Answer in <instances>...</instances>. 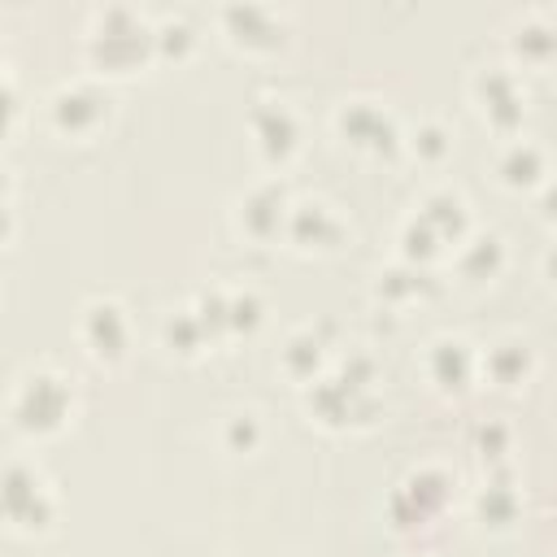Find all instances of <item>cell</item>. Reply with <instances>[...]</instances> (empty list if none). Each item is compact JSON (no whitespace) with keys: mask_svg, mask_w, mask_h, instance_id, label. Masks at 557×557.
Here are the masks:
<instances>
[{"mask_svg":"<svg viewBox=\"0 0 557 557\" xmlns=\"http://www.w3.org/2000/svg\"><path fill=\"white\" fill-rule=\"evenodd\" d=\"M248 131H252V144L265 161L283 165L296 148H300V117L287 100H274V96H261L252 109H248Z\"/></svg>","mask_w":557,"mask_h":557,"instance_id":"obj_8","label":"cell"},{"mask_svg":"<svg viewBox=\"0 0 557 557\" xmlns=\"http://www.w3.org/2000/svg\"><path fill=\"white\" fill-rule=\"evenodd\" d=\"M479 366H483V374H492L496 383H522L527 379V370H531V352H527V344H518V339H505V344H492L483 357H479Z\"/></svg>","mask_w":557,"mask_h":557,"instance_id":"obj_19","label":"cell"},{"mask_svg":"<svg viewBox=\"0 0 557 557\" xmlns=\"http://www.w3.org/2000/svg\"><path fill=\"white\" fill-rule=\"evenodd\" d=\"M496 178L505 187H540L548 178V157L535 139H522L513 135L500 152H496Z\"/></svg>","mask_w":557,"mask_h":557,"instance_id":"obj_14","label":"cell"},{"mask_svg":"<svg viewBox=\"0 0 557 557\" xmlns=\"http://www.w3.org/2000/svg\"><path fill=\"white\" fill-rule=\"evenodd\" d=\"M418 218H422L444 244H448V239L461 244V239H466V226H470V222H466V200H461L457 191H448V187L431 191V196L418 205Z\"/></svg>","mask_w":557,"mask_h":557,"instance_id":"obj_16","label":"cell"},{"mask_svg":"<svg viewBox=\"0 0 557 557\" xmlns=\"http://www.w3.org/2000/svg\"><path fill=\"white\" fill-rule=\"evenodd\" d=\"M457 265H461V274H470V278H492V274L505 265V244H500V235H466V239H461V252H457Z\"/></svg>","mask_w":557,"mask_h":557,"instance_id":"obj_18","label":"cell"},{"mask_svg":"<svg viewBox=\"0 0 557 557\" xmlns=\"http://www.w3.org/2000/svg\"><path fill=\"white\" fill-rule=\"evenodd\" d=\"M470 91H474L479 109L487 113V122H492V126H500V131H513V126L522 122V113H527V104H522V87H518V74H513L509 65H483V70L474 74Z\"/></svg>","mask_w":557,"mask_h":557,"instance_id":"obj_11","label":"cell"},{"mask_svg":"<svg viewBox=\"0 0 557 557\" xmlns=\"http://www.w3.org/2000/svg\"><path fill=\"white\" fill-rule=\"evenodd\" d=\"M535 205H540V213H544L548 222H557V174H548V178L540 183V196H535Z\"/></svg>","mask_w":557,"mask_h":557,"instance_id":"obj_30","label":"cell"},{"mask_svg":"<svg viewBox=\"0 0 557 557\" xmlns=\"http://www.w3.org/2000/svg\"><path fill=\"white\" fill-rule=\"evenodd\" d=\"M453 496V479L440 470V466H418L392 496V518L400 527H413V522H426L431 513H440Z\"/></svg>","mask_w":557,"mask_h":557,"instance_id":"obj_10","label":"cell"},{"mask_svg":"<svg viewBox=\"0 0 557 557\" xmlns=\"http://www.w3.org/2000/svg\"><path fill=\"white\" fill-rule=\"evenodd\" d=\"M544 270H548V278L557 283V248H548V252H544Z\"/></svg>","mask_w":557,"mask_h":557,"instance_id":"obj_31","label":"cell"},{"mask_svg":"<svg viewBox=\"0 0 557 557\" xmlns=\"http://www.w3.org/2000/svg\"><path fill=\"white\" fill-rule=\"evenodd\" d=\"M374 361L370 357H348L335 374H322L309 383V413L322 426H348V422H370V413L379 409L374 392Z\"/></svg>","mask_w":557,"mask_h":557,"instance_id":"obj_3","label":"cell"},{"mask_svg":"<svg viewBox=\"0 0 557 557\" xmlns=\"http://www.w3.org/2000/svg\"><path fill=\"white\" fill-rule=\"evenodd\" d=\"M0 496H4V518L17 531H44L57 518V492L30 461L4 466V492Z\"/></svg>","mask_w":557,"mask_h":557,"instance_id":"obj_4","label":"cell"},{"mask_svg":"<svg viewBox=\"0 0 557 557\" xmlns=\"http://www.w3.org/2000/svg\"><path fill=\"white\" fill-rule=\"evenodd\" d=\"M335 126H339V135L352 148H366V152H392V148H400L396 117L379 100H366V96L344 100L339 113H335Z\"/></svg>","mask_w":557,"mask_h":557,"instance_id":"obj_9","label":"cell"},{"mask_svg":"<svg viewBox=\"0 0 557 557\" xmlns=\"http://www.w3.org/2000/svg\"><path fill=\"white\" fill-rule=\"evenodd\" d=\"M222 35L244 52H274L287 39V17L270 4H222Z\"/></svg>","mask_w":557,"mask_h":557,"instance_id":"obj_7","label":"cell"},{"mask_svg":"<svg viewBox=\"0 0 557 557\" xmlns=\"http://www.w3.org/2000/svg\"><path fill=\"white\" fill-rule=\"evenodd\" d=\"M505 444H509V431H505V426H496V422L479 426V448H483V457H500Z\"/></svg>","mask_w":557,"mask_h":557,"instance_id":"obj_29","label":"cell"},{"mask_svg":"<svg viewBox=\"0 0 557 557\" xmlns=\"http://www.w3.org/2000/svg\"><path fill=\"white\" fill-rule=\"evenodd\" d=\"M409 148L422 157V161H440L448 152V131L440 122H422L409 131Z\"/></svg>","mask_w":557,"mask_h":557,"instance_id":"obj_26","label":"cell"},{"mask_svg":"<svg viewBox=\"0 0 557 557\" xmlns=\"http://www.w3.org/2000/svg\"><path fill=\"white\" fill-rule=\"evenodd\" d=\"M109 91L91 78H70L48 96V117L57 122V131L65 135H91L104 117H109Z\"/></svg>","mask_w":557,"mask_h":557,"instance_id":"obj_5","label":"cell"},{"mask_svg":"<svg viewBox=\"0 0 557 557\" xmlns=\"http://www.w3.org/2000/svg\"><path fill=\"white\" fill-rule=\"evenodd\" d=\"M191 44H196V35H191V22L187 17H161L157 22V52L183 57Z\"/></svg>","mask_w":557,"mask_h":557,"instance_id":"obj_25","label":"cell"},{"mask_svg":"<svg viewBox=\"0 0 557 557\" xmlns=\"http://www.w3.org/2000/svg\"><path fill=\"white\" fill-rule=\"evenodd\" d=\"M287 239L300 248H335L344 239V222L322 200H300L287 213Z\"/></svg>","mask_w":557,"mask_h":557,"instance_id":"obj_13","label":"cell"},{"mask_svg":"<svg viewBox=\"0 0 557 557\" xmlns=\"http://www.w3.org/2000/svg\"><path fill=\"white\" fill-rule=\"evenodd\" d=\"M161 335H165V344H170L174 352H183V357L200 352V344L209 339V335H205V326H200V318H196V309H174V313L165 318Z\"/></svg>","mask_w":557,"mask_h":557,"instance_id":"obj_22","label":"cell"},{"mask_svg":"<svg viewBox=\"0 0 557 557\" xmlns=\"http://www.w3.org/2000/svg\"><path fill=\"white\" fill-rule=\"evenodd\" d=\"M261 313H265V300L252 287L231 292V331H252L261 322Z\"/></svg>","mask_w":557,"mask_h":557,"instance_id":"obj_27","label":"cell"},{"mask_svg":"<svg viewBox=\"0 0 557 557\" xmlns=\"http://www.w3.org/2000/svg\"><path fill=\"white\" fill-rule=\"evenodd\" d=\"M74 413V379L52 366L26 370L9 396V422L22 435H57Z\"/></svg>","mask_w":557,"mask_h":557,"instance_id":"obj_2","label":"cell"},{"mask_svg":"<svg viewBox=\"0 0 557 557\" xmlns=\"http://www.w3.org/2000/svg\"><path fill=\"white\" fill-rule=\"evenodd\" d=\"M509 48H513L518 61L544 65V61L557 57V26H553L548 17H540V13H531V17H522V22L509 30Z\"/></svg>","mask_w":557,"mask_h":557,"instance_id":"obj_17","label":"cell"},{"mask_svg":"<svg viewBox=\"0 0 557 557\" xmlns=\"http://www.w3.org/2000/svg\"><path fill=\"white\" fill-rule=\"evenodd\" d=\"M474 370H479V357H474V348L466 344V339H453V335H444V339H435L431 344V352H426V374L440 383V387H466L470 379H474Z\"/></svg>","mask_w":557,"mask_h":557,"instance_id":"obj_15","label":"cell"},{"mask_svg":"<svg viewBox=\"0 0 557 557\" xmlns=\"http://www.w3.org/2000/svg\"><path fill=\"white\" fill-rule=\"evenodd\" d=\"M287 213H292V205H287L283 183H257L239 200V226L252 239H270L278 231H287Z\"/></svg>","mask_w":557,"mask_h":557,"instance_id":"obj_12","label":"cell"},{"mask_svg":"<svg viewBox=\"0 0 557 557\" xmlns=\"http://www.w3.org/2000/svg\"><path fill=\"white\" fill-rule=\"evenodd\" d=\"M257 440H261V426H257V418H252V413H235V418L226 422V444H231L235 453L257 448Z\"/></svg>","mask_w":557,"mask_h":557,"instance_id":"obj_28","label":"cell"},{"mask_svg":"<svg viewBox=\"0 0 557 557\" xmlns=\"http://www.w3.org/2000/svg\"><path fill=\"white\" fill-rule=\"evenodd\" d=\"M474 509H479V518H483V522H492V527H509V522H513V513H518V492L509 487V479H505V474H496L492 483H483V492H479Z\"/></svg>","mask_w":557,"mask_h":557,"instance_id":"obj_21","label":"cell"},{"mask_svg":"<svg viewBox=\"0 0 557 557\" xmlns=\"http://www.w3.org/2000/svg\"><path fill=\"white\" fill-rule=\"evenodd\" d=\"M422 292H431L426 265H409L405 261V265L379 274V296H387V300H409V296H422Z\"/></svg>","mask_w":557,"mask_h":557,"instance_id":"obj_23","label":"cell"},{"mask_svg":"<svg viewBox=\"0 0 557 557\" xmlns=\"http://www.w3.org/2000/svg\"><path fill=\"white\" fill-rule=\"evenodd\" d=\"M283 370H287L292 379L313 383L318 370H322V339H318L313 331H296V335L287 339V348H283Z\"/></svg>","mask_w":557,"mask_h":557,"instance_id":"obj_20","label":"cell"},{"mask_svg":"<svg viewBox=\"0 0 557 557\" xmlns=\"http://www.w3.org/2000/svg\"><path fill=\"white\" fill-rule=\"evenodd\" d=\"M440 244H444V239H440V235H435L418 213L400 226V252H405V261H409V265H426V261L440 252Z\"/></svg>","mask_w":557,"mask_h":557,"instance_id":"obj_24","label":"cell"},{"mask_svg":"<svg viewBox=\"0 0 557 557\" xmlns=\"http://www.w3.org/2000/svg\"><path fill=\"white\" fill-rule=\"evenodd\" d=\"M83 48H87V61L100 74L139 70L157 52V22H148L144 13L126 9V4L96 9L91 13V26L83 35Z\"/></svg>","mask_w":557,"mask_h":557,"instance_id":"obj_1","label":"cell"},{"mask_svg":"<svg viewBox=\"0 0 557 557\" xmlns=\"http://www.w3.org/2000/svg\"><path fill=\"white\" fill-rule=\"evenodd\" d=\"M78 339H83V348L96 361H109V366L122 361L126 348H131V318H126V309L117 300H109V296L87 300L83 313H78Z\"/></svg>","mask_w":557,"mask_h":557,"instance_id":"obj_6","label":"cell"}]
</instances>
